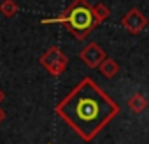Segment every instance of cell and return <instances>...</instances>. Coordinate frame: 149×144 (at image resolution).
Masks as SVG:
<instances>
[{
	"label": "cell",
	"mask_w": 149,
	"mask_h": 144,
	"mask_svg": "<svg viewBox=\"0 0 149 144\" xmlns=\"http://www.w3.org/2000/svg\"><path fill=\"white\" fill-rule=\"evenodd\" d=\"M40 63L44 65V69L49 72L51 76H60L61 72L67 69V65H68V58L63 55V51L58 46H51L40 56Z\"/></svg>",
	"instance_id": "3"
},
{
	"label": "cell",
	"mask_w": 149,
	"mask_h": 144,
	"mask_svg": "<svg viewBox=\"0 0 149 144\" xmlns=\"http://www.w3.org/2000/svg\"><path fill=\"white\" fill-rule=\"evenodd\" d=\"M42 23L44 25H47V23H60L79 41L86 39L95 30V27L100 25L97 21V18H95L93 6L88 2V0H74L60 16L42 20Z\"/></svg>",
	"instance_id": "2"
},
{
	"label": "cell",
	"mask_w": 149,
	"mask_h": 144,
	"mask_svg": "<svg viewBox=\"0 0 149 144\" xmlns=\"http://www.w3.org/2000/svg\"><path fill=\"white\" fill-rule=\"evenodd\" d=\"M0 13L4 18H14L19 13V6L16 4V0H2L0 2Z\"/></svg>",
	"instance_id": "8"
},
{
	"label": "cell",
	"mask_w": 149,
	"mask_h": 144,
	"mask_svg": "<svg viewBox=\"0 0 149 144\" xmlns=\"http://www.w3.org/2000/svg\"><path fill=\"white\" fill-rule=\"evenodd\" d=\"M147 23H149V20H147L137 7H132V9L121 18V27H123L126 32H130L132 35H137V34H140L142 30H146Z\"/></svg>",
	"instance_id": "4"
},
{
	"label": "cell",
	"mask_w": 149,
	"mask_h": 144,
	"mask_svg": "<svg viewBox=\"0 0 149 144\" xmlns=\"http://www.w3.org/2000/svg\"><path fill=\"white\" fill-rule=\"evenodd\" d=\"M93 13H95V18H97L98 23H104V21L111 16V9H109V6L104 4V2L95 4V6H93Z\"/></svg>",
	"instance_id": "9"
},
{
	"label": "cell",
	"mask_w": 149,
	"mask_h": 144,
	"mask_svg": "<svg viewBox=\"0 0 149 144\" xmlns=\"http://www.w3.org/2000/svg\"><path fill=\"white\" fill-rule=\"evenodd\" d=\"M2 100H4V92L0 90V102H2Z\"/></svg>",
	"instance_id": "11"
},
{
	"label": "cell",
	"mask_w": 149,
	"mask_h": 144,
	"mask_svg": "<svg viewBox=\"0 0 149 144\" xmlns=\"http://www.w3.org/2000/svg\"><path fill=\"white\" fill-rule=\"evenodd\" d=\"M4 118H6V114H4V111H2V109H0V121H2Z\"/></svg>",
	"instance_id": "10"
},
{
	"label": "cell",
	"mask_w": 149,
	"mask_h": 144,
	"mask_svg": "<svg viewBox=\"0 0 149 144\" xmlns=\"http://www.w3.org/2000/svg\"><path fill=\"white\" fill-rule=\"evenodd\" d=\"M54 111L84 142H91L121 113V107L91 78H84L56 104Z\"/></svg>",
	"instance_id": "1"
},
{
	"label": "cell",
	"mask_w": 149,
	"mask_h": 144,
	"mask_svg": "<svg viewBox=\"0 0 149 144\" xmlns=\"http://www.w3.org/2000/svg\"><path fill=\"white\" fill-rule=\"evenodd\" d=\"M147 106H149V102H147V99H146L142 93H135V95H132V97L128 99V109H130L133 114L144 113V111L147 109Z\"/></svg>",
	"instance_id": "7"
},
{
	"label": "cell",
	"mask_w": 149,
	"mask_h": 144,
	"mask_svg": "<svg viewBox=\"0 0 149 144\" xmlns=\"http://www.w3.org/2000/svg\"><path fill=\"white\" fill-rule=\"evenodd\" d=\"M79 58H81L90 69H98L100 63L107 58V55H105V51H104L97 42H90V44L79 53Z\"/></svg>",
	"instance_id": "5"
},
{
	"label": "cell",
	"mask_w": 149,
	"mask_h": 144,
	"mask_svg": "<svg viewBox=\"0 0 149 144\" xmlns=\"http://www.w3.org/2000/svg\"><path fill=\"white\" fill-rule=\"evenodd\" d=\"M119 63L114 60V58H105L102 63H100V67H98V70H100V74L104 76V78H107V79H112L118 72H119Z\"/></svg>",
	"instance_id": "6"
}]
</instances>
